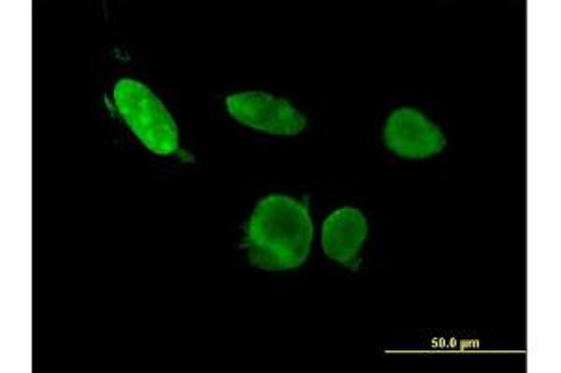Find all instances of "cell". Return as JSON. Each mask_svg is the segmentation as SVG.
<instances>
[{"label":"cell","mask_w":561,"mask_h":373,"mask_svg":"<svg viewBox=\"0 0 561 373\" xmlns=\"http://www.w3.org/2000/svg\"><path fill=\"white\" fill-rule=\"evenodd\" d=\"M314 226L306 203L272 195L256 203L245 232L251 264L264 271L304 266L313 247Z\"/></svg>","instance_id":"obj_1"},{"label":"cell","mask_w":561,"mask_h":373,"mask_svg":"<svg viewBox=\"0 0 561 373\" xmlns=\"http://www.w3.org/2000/svg\"><path fill=\"white\" fill-rule=\"evenodd\" d=\"M115 103L137 139L158 155H173L180 145L179 127L152 90L134 79H121Z\"/></svg>","instance_id":"obj_2"},{"label":"cell","mask_w":561,"mask_h":373,"mask_svg":"<svg viewBox=\"0 0 561 373\" xmlns=\"http://www.w3.org/2000/svg\"><path fill=\"white\" fill-rule=\"evenodd\" d=\"M227 110L242 126L283 137H296L306 129V116L293 103L266 92H243L227 97Z\"/></svg>","instance_id":"obj_3"},{"label":"cell","mask_w":561,"mask_h":373,"mask_svg":"<svg viewBox=\"0 0 561 373\" xmlns=\"http://www.w3.org/2000/svg\"><path fill=\"white\" fill-rule=\"evenodd\" d=\"M383 144L404 159H428L446 148L440 127L415 108H397L383 126Z\"/></svg>","instance_id":"obj_4"},{"label":"cell","mask_w":561,"mask_h":373,"mask_svg":"<svg viewBox=\"0 0 561 373\" xmlns=\"http://www.w3.org/2000/svg\"><path fill=\"white\" fill-rule=\"evenodd\" d=\"M369 224L356 208H341L328 217L322 226V248L325 256L341 266H351L364 248Z\"/></svg>","instance_id":"obj_5"}]
</instances>
